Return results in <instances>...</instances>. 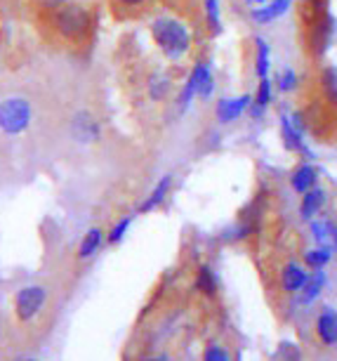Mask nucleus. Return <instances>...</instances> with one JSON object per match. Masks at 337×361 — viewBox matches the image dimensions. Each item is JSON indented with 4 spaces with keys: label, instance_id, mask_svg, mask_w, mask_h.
<instances>
[{
    "label": "nucleus",
    "instance_id": "obj_1",
    "mask_svg": "<svg viewBox=\"0 0 337 361\" xmlns=\"http://www.w3.org/2000/svg\"><path fill=\"white\" fill-rule=\"evenodd\" d=\"M151 36L167 59H182L191 50V33L186 24L174 17H158L151 24Z\"/></svg>",
    "mask_w": 337,
    "mask_h": 361
},
{
    "label": "nucleus",
    "instance_id": "obj_14",
    "mask_svg": "<svg viewBox=\"0 0 337 361\" xmlns=\"http://www.w3.org/2000/svg\"><path fill=\"white\" fill-rule=\"evenodd\" d=\"M291 3L293 0H274V3H269V5H262V8L253 10V19L260 24H267V22H272V19L281 17L283 12L291 8Z\"/></svg>",
    "mask_w": 337,
    "mask_h": 361
},
{
    "label": "nucleus",
    "instance_id": "obj_17",
    "mask_svg": "<svg viewBox=\"0 0 337 361\" xmlns=\"http://www.w3.org/2000/svg\"><path fill=\"white\" fill-rule=\"evenodd\" d=\"M196 288L201 293H205V295H215V293H217V276H215V271L210 267H205V264L198 269Z\"/></svg>",
    "mask_w": 337,
    "mask_h": 361
},
{
    "label": "nucleus",
    "instance_id": "obj_10",
    "mask_svg": "<svg viewBox=\"0 0 337 361\" xmlns=\"http://www.w3.org/2000/svg\"><path fill=\"white\" fill-rule=\"evenodd\" d=\"M170 187H172V175L160 177V182H158L156 187H153V192L146 196V201L139 206V213H151V210H156L160 203L167 199V194H170Z\"/></svg>",
    "mask_w": 337,
    "mask_h": 361
},
{
    "label": "nucleus",
    "instance_id": "obj_13",
    "mask_svg": "<svg viewBox=\"0 0 337 361\" xmlns=\"http://www.w3.org/2000/svg\"><path fill=\"white\" fill-rule=\"evenodd\" d=\"M104 243V231L99 227H92L87 229V234L83 236V241H80V248H78V257L80 260H90V257L97 253L99 248H102Z\"/></svg>",
    "mask_w": 337,
    "mask_h": 361
},
{
    "label": "nucleus",
    "instance_id": "obj_4",
    "mask_svg": "<svg viewBox=\"0 0 337 361\" xmlns=\"http://www.w3.org/2000/svg\"><path fill=\"white\" fill-rule=\"evenodd\" d=\"M71 137L78 142V145H92L102 137V126H99L97 116L90 111H76L71 118Z\"/></svg>",
    "mask_w": 337,
    "mask_h": 361
},
{
    "label": "nucleus",
    "instance_id": "obj_26",
    "mask_svg": "<svg viewBox=\"0 0 337 361\" xmlns=\"http://www.w3.org/2000/svg\"><path fill=\"white\" fill-rule=\"evenodd\" d=\"M295 85H298V76H295V71L293 69H283L279 73V87H281V92H291V90H295Z\"/></svg>",
    "mask_w": 337,
    "mask_h": 361
},
{
    "label": "nucleus",
    "instance_id": "obj_25",
    "mask_svg": "<svg viewBox=\"0 0 337 361\" xmlns=\"http://www.w3.org/2000/svg\"><path fill=\"white\" fill-rule=\"evenodd\" d=\"M203 361H231V354L222 345H208L203 352Z\"/></svg>",
    "mask_w": 337,
    "mask_h": 361
},
{
    "label": "nucleus",
    "instance_id": "obj_20",
    "mask_svg": "<svg viewBox=\"0 0 337 361\" xmlns=\"http://www.w3.org/2000/svg\"><path fill=\"white\" fill-rule=\"evenodd\" d=\"M272 361H302V352H300V347L295 343L283 340V343L274 350Z\"/></svg>",
    "mask_w": 337,
    "mask_h": 361
},
{
    "label": "nucleus",
    "instance_id": "obj_19",
    "mask_svg": "<svg viewBox=\"0 0 337 361\" xmlns=\"http://www.w3.org/2000/svg\"><path fill=\"white\" fill-rule=\"evenodd\" d=\"M269 102H272V83H269L267 78H262V83L257 87V94H255V99H253V116L265 114Z\"/></svg>",
    "mask_w": 337,
    "mask_h": 361
},
{
    "label": "nucleus",
    "instance_id": "obj_16",
    "mask_svg": "<svg viewBox=\"0 0 337 361\" xmlns=\"http://www.w3.org/2000/svg\"><path fill=\"white\" fill-rule=\"evenodd\" d=\"M172 90V80L165 73H153L149 78V97L153 102H163Z\"/></svg>",
    "mask_w": 337,
    "mask_h": 361
},
{
    "label": "nucleus",
    "instance_id": "obj_11",
    "mask_svg": "<svg viewBox=\"0 0 337 361\" xmlns=\"http://www.w3.org/2000/svg\"><path fill=\"white\" fill-rule=\"evenodd\" d=\"M323 286H326V271L316 269L314 274H309L305 288L300 290V302L302 305H312L314 300L323 293Z\"/></svg>",
    "mask_w": 337,
    "mask_h": 361
},
{
    "label": "nucleus",
    "instance_id": "obj_28",
    "mask_svg": "<svg viewBox=\"0 0 337 361\" xmlns=\"http://www.w3.org/2000/svg\"><path fill=\"white\" fill-rule=\"evenodd\" d=\"M118 3L120 5H123V8H141V5H144V3H149V0H118Z\"/></svg>",
    "mask_w": 337,
    "mask_h": 361
},
{
    "label": "nucleus",
    "instance_id": "obj_9",
    "mask_svg": "<svg viewBox=\"0 0 337 361\" xmlns=\"http://www.w3.org/2000/svg\"><path fill=\"white\" fill-rule=\"evenodd\" d=\"M250 97L248 94H243V97H236V99H220L217 104V121L220 123H231V121L239 118L241 114L246 111L248 106H250Z\"/></svg>",
    "mask_w": 337,
    "mask_h": 361
},
{
    "label": "nucleus",
    "instance_id": "obj_23",
    "mask_svg": "<svg viewBox=\"0 0 337 361\" xmlns=\"http://www.w3.org/2000/svg\"><path fill=\"white\" fill-rule=\"evenodd\" d=\"M130 224H132V217H123V220H118V222L111 227L109 236H106V241H109V243H120V241L125 238L127 229H130Z\"/></svg>",
    "mask_w": 337,
    "mask_h": 361
},
{
    "label": "nucleus",
    "instance_id": "obj_2",
    "mask_svg": "<svg viewBox=\"0 0 337 361\" xmlns=\"http://www.w3.org/2000/svg\"><path fill=\"white\" fill-rule=\"evenodd\" d=\"M52 29L57 31L59 38L69 40V43H80L92 31V12L85 5L66 3L52 12Z\"/></svg>",
    "mask_w": 337,
    "mask_h": 361
},
{
    "label": "nucleus",
    "instance_id": "obj_27",
    "mask_svg": "<svg viewBox=\"0 0 337 361\" xmlns=\"http://www.w3.org/2000/svg\"><path fill=\"white\" fill-rule=\"evenodd\" d=\"M69 0H36V5H40L43 10H50V12H55L59 10L62 5H66Z\"/></svg>",
    "mask_w": 337,
    "mask_h": 361
},
{
    "label": "nucleus",
    "instance_id": "obj_3",
    "mask_svg": "<svg viewBox=\"0 0 337 361\" xmlns=\"http://www.w3.org/2000/svg\"><path fill=\"white\" fill-rule=\"evenodd\" d=\"M33 121V109L31 102L19 94L0 99V133L8 135V137H17L24 135L31 128Z\"/></svg>",
    "mask_w": 337,
    "mask_h": 361
},
{
    "label": "nucleus",
    "instance_id": "obj_30",
    "mask_svg": "<svg viewBox=\"0 0 337 361\" xmlns=\"http://www.w3.org/2000/svg\"><path fill=\"white\" fill-rule=\"evenodd\" d=\"M255 3H262V5H265V3H267V0H255Z\"/></svg>",
    "mask_w": 337,
    "mask_h": 361
},
{
    "label": "nucleus",
    "instance_id": "obj_5",
    "mask_svg": "<svg viewBox=\"0 0 337 361\" xmlns=\"http://www.w3.org/2000/svg\"><path fill=\"white\" fill-rule=\"evenodd\" d=\"M47 300V293L43 286H26L17 293L15 298V310H17V317L22 322H29L40 312V307L45 305Z\"/></svg>",
    "mask_w": 337,
    "mask_h": 361
},
{
    "label": "nucleus",
    "instance_id": "obj_12",
    "mask_svg": "<svg viewBox=\"0 0 337 361\" xmlns=\"http://www.w3.org/2000/svg\"><path fill=\"white\" fill-rule=\"evenodd\" d=\"M316 177H319L316 175V170L309 166V163H305V166L295 168V173L291 177V185L298 194H307L309 189L316 187Z\"/></svg>",
    "mask_w": 337,
    "mask_h": 361
},
{
    "label": "nucleus",
    "instance_id": "obj_8",
    "mask_svg": "<svg viewBox=\"0 0 337 361\" xmlns=\"http://www.w3.org/2000/svg\"><path fill=\"white\" fill-rule=\"evenodd\" d=\"M326 201H328V194L323 187H314V189H309L307 194H302V203H300L302 220L312 222L314 217L321 213V208L326 206Z\"/></svg>",
    "mask_w": 337,
    "mask_h": 361
},
{
    "label": "nucleus",
    "instance_id": "obj_18",
    "mask_svg": "<svg viewBox=\"0 0 337 361\" xmlns=\"http://www.w3.org/2000/svg\"><path fill=\"white\" fill-rule=\"evenodd\" d=\"M283 137H286V147L288 149H293V152H300V154H307L309 156V152L305 149V142H302L300 130H295L288 118H283Z\"/></svg>",
    "mask_w": 337,
    "mask_h": 361
},
{
    "label": "nucleus",
    "instance_id": "obj_21",
    "mask_svg": "<svg viewBox=\"0 0 337 361\" xmlns=\"http://www.w3.org/2000/svg\"><path fill=\"white\" fill-rule=\"evenodd\" d=\"M321 85H323L326 97L333 102V104H337V69L328 66V69L321 73Z\"/></svg>",
    "mask_w": 337,
    "mask_h": 361
},
{
    "label": "nucleus",
    "instance_id": "obj_7",
    "mask_svg": "<svg viewBox=\"0 0 337 361\" xmlns=\"http://www.w3.org/2000/svg\"><path fill=\"white\" fill-rule=\"evenodd\" d=\"M316 336L326 347L337 345V310L326 307L316 319Z\"/></svg>",
    "mask_w": 337,
    "mask_h": 361
},
{
    "label": "nucleus",
    "instance_id": "obj_6",
    "mask_svg": "<svg viewBox=\"0 0 337 361\" xmlns=\"http://www.w3.org/2000/svg\"><path fill=\"white\" fill-rule=\"evenodd\" d=\"M309 279V271L305 264L300 262H288L286 267L281 271V288L288 293V295H293V293H300L305 288Z\"/></svg>",
    "mask_w": 337,
    "mask_h": 361
},
{
    "label": "nucleus",
    "instance_id": "obj_24",
    "mask_svg": "<svg viewBox=\"0 0 337 361\" xmlns=\"http://www.w3.org/2000/svg\"><path fill=\"white\" fill-rule=\"evenodd\" d=\"M257 66H255V71H257L260 78H267V71H269V45L265 40H260L257 43Z\"/></svg>",
    "mask_w": 337,
    "mask_h": 361
},
{
    "label": "nucleus",
    "instance_id": "obj_29",
    "mask_svg": "<svg viewBox=\"0 0 337 361\" xmlns=\"http://www.w3.org/2000/svg\"><path fill=\"white\" fill-rule=\"evenodd\" d=\"M146 361H167L165 357H158V359H146Z\"/></svg>",
    "mask_w": 337,
    "mask_h": 361
},
{
    "label": "nucleus",
    "instance_id": "obj_22",
    "mask_svg": "<svg viewBox=\"0 0 337 361\" xmlns=\"http://www.w3.org/2000/svg\"><path fill=\"white\" fill-rule=\"evenodd\" d=\"M205 5V19L208 26L212 29V33L220 31V0H203Z\"/></svg>",
    "mask_w": 337,
    "mask_h": 361
},
{
    "label": "nucleus",
    "instance_id": "obj_15",
    "mask_svg": "<svg viewBox=\"0 0 337 361\" xmlns=\"http://www.w3.org/2000/svg\"><path fill=\"white\" fill-rule=\"evenodd\" d=\"M333 260V246H328V243H319L316 248L307 250L305 253V264L309 269H323L326 264Z\"/></svg>",
    "mask_w": 337,
    "mask_h": 361
}]
</instances>
